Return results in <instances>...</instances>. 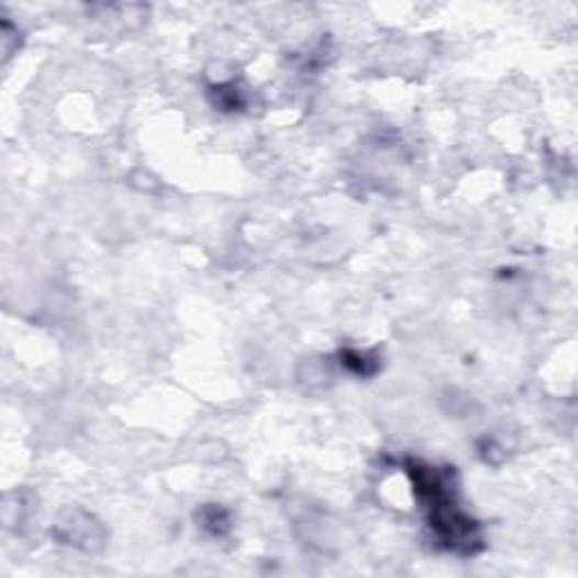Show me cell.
Returning a JSON list of instances; mask_svg holds the SVG:
<instances>
[{
  "mask_svg": "<svg viewBox=\"0 0 578 578\" xmlns=\"http://www.w3.org/2000/svg\"><path fill=\"white\" fill-rule=\"evenodd\" d=\"M411 481H414V490L419 498L430 509V522L436 531L438 541L454 552L473 554L477 538V526L470 518L457 511L454 507V490H452V473L421 466V464H409Z\"/></svg>",
  "mask_w": 578,
  "mask_h": 578,
  "instance_id": "1",
  "label": "cell"
},
{
  "mask_svg": "<svg viewBox=\"0 0 578 578\" xmlns=\"http://www.w3.org/2000/svg\"><path fill=\"white\" fill-rule=\"evenodd\" d=\"M342 357H344L346 366H351V368L355 370V374H359V376H368V374H374V368H376V366H368V357H366V355H359V353L346 351Z\"/></svg>",
  "mask_w": 578,
  "mask_h": 578,
  "instance_id": "2",
  "label": "cell"
}]
</instances>
